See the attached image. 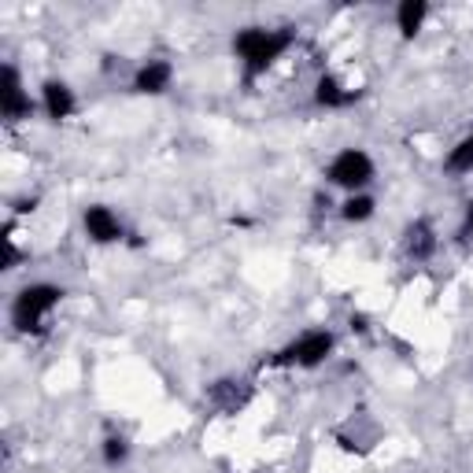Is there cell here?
I'll list each match as a JSON object with an SVG mask.
<instances>
[{
	"instance_id": "5",
	"label": "cell",
	"mask_w": 473,
	"mask_h": 473,
	"mask_svg": "<svg viewBox=\"0 0 473 473\" xmlns=\"http://www.w3.org/2000/svg\"><path fill=\"white\" fill-rule=\"evenodd\" d=\"M0 111H4L8 122H19V118H26L30 111H34V104H30V97L22 92L19 71L12 67V63H4V71H0Z\"/></svg>"
},
{
	"instance_id": "16",
	"label": "cell",
	"mask_w": 473,
	"mask_h": 473,
	"mask_svg": "<svg viewBox=\"0 0 473 473\" xmlns=\"http://www.w3.org/2000/svg\"><path fill=\"white\" fill-rule=\"evenodd\" d=\"M15 263H19V248H15V237L8 233L4 237V259H0V270H15Z\"/></svg>"
},
{
	"instance_id": "4",
	"label": "cell",
	"mask_w": 473,
	"mask_h": 473,
	"mask_svg": "<svg viewBox=\"0 0 473 473\" xmlns=\"http://www.w3.org/2000/svg\"><path fill=\"white\" fill-rule=\"evenodd\" d=\"M326 178L333 185H340V188H352V193H359V188L370 185V178H373V160L363 148H344L337 160L329 163Z\"/></svg>"
},
{
	"instance_id": "12",
	"label": "cell",
	"mask_w": 473,
	"mask_h": 473,
	"mask_svg": "<svg viewBox=\"0 0 473 473\" xmlns=\"http://www.w3.org/2000/svg\"><path fill=\"white\" fill-rule=\"evenodd\" d=\"M448 171H451V174H466V171H473V137H466V141H459V145L451 148V155H448Z\"/></svg>"
},
{
	"instance_id": "11",
	"label": "cell",
	"mask_w": 473,
	"mask_h": 473,
	"mask_svg": "<svg viewBox=\"0 0 473 473\" xmlns=\"http://www.w3.org/2000/svg\"><path fill=\"white\" fill-rule=\"evenodd\" d=\"M425 15H429V4L425 0H403L399 4V12H396V26H399V34L411 41L418 30H422V22H425Z\"/></svg>"
},
{
	"instance_id": "9",
	"label": "cell",
	"mask_w": 473,
	"mask_h": 473,
	"mask_svg": "<svg viewBox=\"0 0 473 473\" xmlns=\"http://www.w3.org/2000/svg\"><path fill=\"white\" fill-rule=\"evenodd\" d=\"M45 111H48V118H71L74 115V92H71V85L67 82H45Z\"/></svg>"
},
{
	"instance_id": "7",
	"label": "cell",
	"mask_w": 473,
	"mask_h": 473,
	"mask_svg": "<svg viewBox=\"0 0 473 473\" xmlns=\"http://www.w3.org/2000/svg\"><path fill=\"white\" fill-rule=\"evenodd\" d=\"M171 78H174V67L167 59H148L145 67L134 74V89L145 92V97H160V92H167Z\"/></svg>"
},
{
	"instance_id": "6",
	"label": "cell",
	"mask_w": 473,
	"mask_h": 473,
	"mask_svg": "<svg viewBox=\"0 0 473 473\" xmlns=\"http://www.w3.org/2000/svg\"><path fill=\"white\" fill-rule=\"evenodd\" d=\"M85 233L97 241V244H115V241H122V223L118 218L104 207V204H92V207H85Z\"/></svg>"
},
{
	"instance_id": "17",
	"label": "cell",
	"mask_w": 473,
	"mask_h": 473,
	"mask_svg": "<svg viewBox=\"0 0 473 473\" xmlns=\"http://www.w3.org/2000/svg\"><path fill=\"white\" fill-rule=\"evenodd\" d=\"M469 230H473V204H469V211H466V230H462V233H469Z\"/></svg>"
},
{
	"instance_id": "3",
	"label": "cell",
	"mask_w": 473,
	"mask_h": 473,
	"mask_svg": "<svg viewBox=\"0 0 473 473\" xmlns=\"http://www.w3.org/2000/svg\"><path fill=\"white\" fill-rule=\"evenodd\" d=\"M329 352H333V333L314 329V333H303L300 340L285 344V348H281L270 363H274V366H303V370H311V366L326 363Z\"/></svg>"
},
{
	"instance_id": "13",
	"label": "cell",
	"mask_w": 473,
	"mask_h": 473,
	"mask_svg": "<svg viewBox=\"0 0 473 473\" xmlns=\"http://www.w3.org/2000/svg\"><path fill=\"white\" fill-rule=\"evenodd\" d=\"M340 215L348 218V223H366V218L373 215V200H370V197H363V193H359V197L352 193L348 200H344V211H340Z\"/></svg>"
},
{
	"instance_id": "15",
	"label": "cell",
	"mask_w": 473,
	"mask_h": 473,
	"mask_svg": "<svg viewBox=\"0 0 473 473\" xmlns=\"http://www.w3.org/2000/svg\"><path fill=\"white\" fill-rule=\"evenodd\" d=\"M126 455H130V448H126L122 436H108V440H104V462H108V466L126 462Z\"/></svg>"
},
{
	"instance_id": "14",
	"label": "cell",
	"mask_w": 473,
	"mask_h": 473,
	"mask_svg": "<svg viewBox=\"0 0 473 473\" xmlns=\"http://www.w3.org/2000/svg\"><path fill=\"white\" fill-rule=\"evenodd\" d=\"M215 403H223L226 411H237V407L244 403V396H237V381H218L211 392H207Z\"/></svg>"
},
{
	"instance_id": "1",
	"label": "cell",
	"mask_w": 473,
	"mask_h": 473,
	"mask_svg": "<svg viewBox=\"0 0 473 473\" xmlns=\"http://www.w3.org/2000/svg\"><path fill=\"white\" fill-rule=\"evenodd\" d=\"M289 45H293V30L248 26V30H241V34L233 38V52H237V59L244 63L248 82H256L267 67H274V63L289 52Z\"/></svg>"
},
{
	"instance_id": "10",
	"label": "cell",
	"mask_w": 473,
	"mask_h": 473,
	"mask_svg": "<svg viewBox=\"0 0 473 473\" xmlns=\"http://www.w3.org/2000/svg\"><path fill=\"white\" fill-rule=\"evenodd\" d=\"M436 251V233H433V226L425 223V218H418V223H411L407 226V256L411 259H429Z\"/></svg>"
},
{
	"instance_id": "2",
	"label": "cell",
	"mask_w": 473,
	"mask_h": 473,
	"mask_svg": "<svg viewBox=\"0 0 473 473\" xmlns=\"http://www.w3.org/2000/svg\"><path fill=\"white\" fill-rule=\"evenodd\" d=\"M59 300H63V289H56V285H26L19 296H15V307H12V322H15V329H22V333H41L45 329V319L59 307Z\"/></svg>"
},
{
	"instance_id": "8",
	"label": "cell",
	"mask_w": 473,
	"mask_h": 473,
	"mask_svg": "<svg viewBox=\"0 0 473 473\" xmlns=\"http://www.w3.org/2000/svg\"><path fill=\"white\" fill-rule=\"evenodd\" d=\"M314 101H319V108H348L359 101V89H344L333 74H322L314 85Z\"/></svg>"
}]
</instances>
